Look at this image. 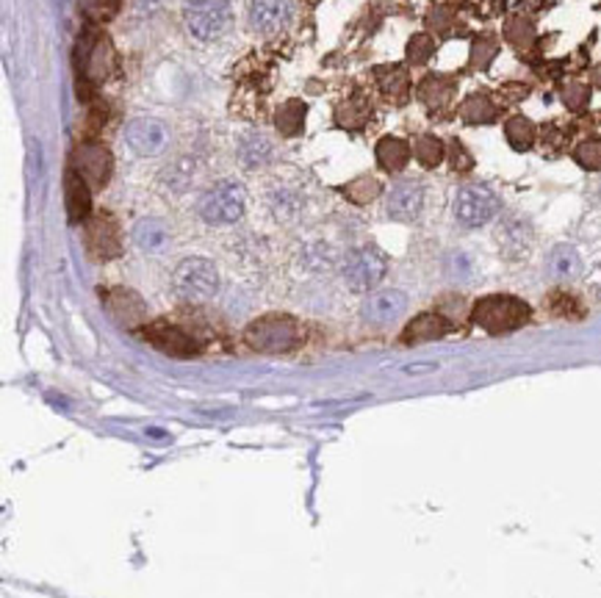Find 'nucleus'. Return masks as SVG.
<instances>
[{
    "mask_svg": "<svg viewBox=\"0 0 601 598\" xmlns=\"http://www.w3.org/2000/svg\"><path fill=\"white\" fill-rule=\"evenodd\" d=\"M172 289L186 302H206L219 291V272L209 258H186L172 275Z\"/></svg>",
    "mask_w": 601,
    "mask_h": 598,
    "instance_id": "nucleus-1",
    "label": "nucleus"
},
{
    "mask_svg": "<svg viewBox=\"0 0 601 598\" xmlns=\"http://www.w3.org/2000/svg\"><path fill=\"white\" fill-rule=\"evenodd\" d=\"M244 208H247V194L244 186L236 180L214 183L197 203L199 217L209 225H236L244 217Z\"/></svg>",
    "mask_w": 601,
    "mask_h": 598,
    "instance_id": "nucleus-2",
    "label": "nucleus"
},
{
    "mask_svg": "<svg viewBox=\"0 0 601 598\" xmlns=\"http://www.w3.org/2000/svg\"><path fill=\"white\" fill-rule=\"evenodd\" d=\"M228 0H183V23L191 36L211 42L219 39L230 25Z\"/></svg>",
    "mask_w": 601,
    "mask_h": 598,
    "instance_id": "nucleus-3",
    "label": "nucleus"
},
{
    "mask_svg": "<svg viewBox=\"0 0 601 598\" xmlns=\"http://www.w3.org/2000/svg\"><path fill=\"white\" fill-rule=\"evenodd\" d=\"M300 341V327L294 319L272 313L247 327V344L258 352H289Z\"/></svg>",
    "mask_w": 601,
    "mask_h": 598,
    "instance_id": "nucleus-4",
    "label": "nucleus"
},
{
    "mask_svg": "<svg viewBox=\"0 0 601 598\" xmlns=\"http://www.w3.org/2000/svg\"><path fill=\"white\" fill-rule=\"evenodd\" d=\"M474 321L499 336V332H510L518 329L529 321V305L515 299V297H485L474 305Z\"/></svg>",
    "mask_w": 601,
    "mask_h": 598,
    "instance_id": "nucleus-5",
    "label": "nucleus"
},
{
    "mask_svg": "<svg viewBox=\"0 0 601 598\" xmlns=\"http://www.w3.org/2000/svg\"><path fill=\"white\" fill-rule=\"evenodd\" d=\"M499 208H502L499 197L488 186H480V183L463 186L454 194V206H452L454 219L463 228H483V225H488L499 214Z\"/></svg>",
    "mask_w": 601,
    "mask_h": 598,
    "instance_id": "nucleus-6",
    "label": "nucleus"
},
{
    "mask_svg": "<svg viewBox=\"0 0 601 598\" xmlns=\"http://www.w3.org/2000/svg\"><path fill=\"white\" fill-rule=\"evenodd\" d=\"M388 272V258L377 247H358L344 260V280L355 294L372 291Z\"/></svg>",
    "mask_w": 601,
    "mask_h": 598,
    "instance_id": "nucleus-7",
    "label": "nucleus"
},
{
    "mask_svg": "<svg viewBox=\"0 0 601 598\" xmlns=\"http://www.w3.org/2000/svg\"><path fill=\"white\" fill-rule=\"evenodd\" d=\"M125 142L137 156H158L169 142V127L153 117L130 119L125 125Z\"/></svg>",
    "mask_w": 601,
    "mask_h": 598,
    "instance_id": "nucleus-8",
    "label": "nucleus"
},
{
    "mask_svg": "<svg viewBox=\"0 0 601 598\" xmlns=\"http://www.w3.org/2000/svg\"><path fill=\"white\" fill-rule=\"evenodd\" d=\"M424 208V186L416 180H399L385 197V214L393 222H413Z\"/></svg>",
    "mask_w": 601,
    "mask_h": 598,
    "instance_id": "nucleus-9",
    "label": "nucleus"
},
{
    "mask_svg": "<svg viewBox=\"0 0 601 598\" xmlns=\"http://www.w3.org/2000/svg\"><path fill=\"white\" fill-rule=\"evenodd\" d=\"M291 17H294L291 0H252L250 4V25L263 36H275L286 31Z\"/></svg>",
    "mask_w": 601,
    "mask_h": 598,
    "instance_id": "nucleus-10",
    "label": "nucleus"
},
{
    "mask_svg": "<svg viewBox=\"0 0 601 598\" xmlns=\"http://www.w3.org/2000/svg\"><path fill=\"white\" fill-rule=\"evenodd\" d=\"M408 310V297L399 289H380L366 297L361 313L369 324H391Z\"/></svg>",
    "mask_w": 601,
    "mask_h": 598,
    "instance_id": "nucleus-11",
    "label": "nucleus"
},
{
    "mask_svg": "<svg viewBox=\"0 0 601 598\" xmlns=\"http://www.w3.org/2000/svg\"><path fill=\"white\" fill-rule=\"evenodd\" d=\"M76 164H78V175H81L89 186H95V188H100V186L108 183L111 167H114L111 153H108L106 147H100V145L81 147L78 156H76Z\"/></svg>",
    "mask_w": 601,
    "mask_h": 598,
    "instance_id": "nucleus-12",
    "label": "nucleus"
},
{
    "mask_svg": "<svg viewBox=\"0 0 601 598\" xmlns=\"http://www.w3.org/2000/svg\"><path fill=\"white\" fill-rule=\"evenodd\" d=\"M145 336H148V341H150L153 347H158L161 352L175 355V358H188V355L197 352V344L186 336L183 329H178V327H172V324H164V321L153 324V327L145 332Z\"/></svg>",
    "mask_w": 601,
    "mask_h": 598,
    "instance_id": "nucleus-13",
    "label": "nucleus"
},
{
    "mask_svg": "<svg viewBox=\"0 0 601 598\" xmlns=\"http://www.w3.org/2000/svg\"><path fill=\"white\" fill-rule=\"evenodd\" d=\"M449 332V321L441 313H422L416 316L408 327H405V341L416 344V341H435L443 339Z\"/></svg>",
    "mask_w": 601,
    "mask_h": 598,
    "instance_id": "nucleus-14",
    "label": "nucleus"
},
{
    "mask_svg": "<svg viewBox=\"0 0 601 598\" xmlns=\"http://www.w3.org/2000/svg\"><path fill=\"white\" fill-rule=\"evenodd\" d=\"M89 247L100 258H114L119 252V238H117V225L111 217H97L89 225Z\"/></svg>",
    "mask_w": 601,
    "mask_h": 598,
    "instance_id": "nucleus-15",
    "label": "nucleus"
},
{
    "mask_svg": "<svg viewBox=\"0 0 601 598\" xmlns=\"http://www.w3.org/2000/svg\"><path fill=\"white\" fill-rule=\"evenodd\" d=\"M133 241L142 252H161L169 244V228L161 219H142L133 228Z\"/></svg>",
    "mask_w": 601,
    "mask_h": 598,
    "instance_id": "nucleus-16",
    "label": "nucleus"
},
{
    "mask_svg": "<svg viewBox=\"0 0 601 598\" xmlns=\"http://www.w3.org/2000/svg\"><path fill=\"white\" fill-rule=\"evenodd\" d=\"M546 269L555 280H571L582 272V260H579V252L568 244H560L549 252L546 258Z\"/></svg>",
    "mask_w": 601,
    "mask_h": 598,
    "instance_id": "nucleus-17",
    "label": "nucleus"
},
{
    "mask_svg": "<svg viewBox=\"0 0 601 598\" xmlns=\"http://www.w3.org/2000/svg\"><path fill=\"white\" fill-rule=\"evenodd\" d=\"M275 158V147L272 142L260 137V133H252V137H247L241 145H239V161L247 167V169H258V167H266Z\"/></svg>",
    "mask_w": 601,
    "mask_h": 598,
    "instance_id": "nucleus-18",
    "label": "nucleus"
},
{
    "mask_svg": "<svg viewBox=\"0 0 601 598\" xmlns=\"http://www.w3.org/2000/svg\"><path fill=\"white\" fill-rule=\"evenodd\" d=\"M377 161L385 172H399L405 169V164L411 161V145L396 139V137H385L377 145Z\"/></svg>",
    "mask_w": 601,
    "mask_h": 598,
    "instance_id": "nucleus-19",
    "label": "nucleus"
},
{
    "mask_svg": "<svg viewBox=\"0 0 601 598\" xmlns=\"http://www.w3.org/2000/svg\"><path fill=\"white\" fill-rule=\"evenodd\" d=\"M66 211L73 222H81L89 214V188L78 172L66 175Z\"/></svg>",
    "mask_w": 601,
    "mask_h": 598,
    "instance_id": "nucleus-20",
    "label": "nucleus"
},
{
    "mask_svg": "<svg viewBox=\"0 0 601 598\" xmlns=\"http://www.w3.org/2000/svg\"><path fill=\"white\" fill-rule=\"evenodd\" d=\"M452 95H454V84H452L449 78H441V76H430V78H424L422 86H419V97H422L427 106H433V108L446 106V103L452 100Z\"/></svg>",
    "mask_w": 601,
    "mask_h": 598,
    "instance_id": "nucleus-21",
    "label": "nucleus"
},
{
    "mask_svg": "<svg viewBox=\"0 0 601 598\" xmlns=\"http://www.w3.org/2000/svg\"><path fill=\"white\" fill-rule=\"evenodd\" d=\"M504 137H507V142H510V147L513 150H529L532 147V142H535V125H532L526 117H513V119H507V125H504Z\"/></svg>",
    "mask_w": 601,
    "mask_h": 598,
    "instance_id": "nucleus-22",
    "label": "nucleus"
},
{
    "mask_svg": "<svg viewBox=\"0 0 601 598\" xmlns=\"http://www.w3.org/2000/svg\"><path fill=\"white\" fill-rule=\"evenodd\" d=\"M305 114H308V108H305V103H300V100H291V103H286V106L278 108L275 122H278V127H280L283 137H297V133L302 130Z\"/></svg>",
    "mask_w": 601,
    "mask_h": 598,
    "instance_id": "nucleus-23",
    "label": "nucleus"
},
{
    "mask_svg": "<svg viewBox=\"0 0 601 598\" xmlns=\"http://www.w3.org/2000/svg\"><path fill=\"white\" fill-rule=\"evenodd\" d=\"M380 191H382L380 180H374V177H369V175L355 177L352 183H347V186H344V197H347V199H352L355 206H366V203H372V199H374Z\"/></svg>",
    "mask_w": 601,
    "mask_h": 598,
    "instance_id": "nucleus-24",
    "label": "nucleus"
},
{
    "mask_svg": "<svg viewBox=\"0 0 601 598\" xmlns=\"http://www.w3.org/2000/svg\"><path fill=\"white\" fill-rule=\"evenodd\" d=\"M460 117L465 122H491V119H496V106L485 95H472L463 103Z\"/></svg>",
    "mask_w": 601,
    "mask_h": 598,
    "instance_id": "nucleus-25",
    "label": "nucleus"
},
{
    "mask_svg": "<svg viewBox=\"0 0 601 598\" xmlns=\"http://www.w3.org/2000/svg\"><path fill=\"white\" fill-rule=\"evenodd\" d=\"M270 206L275 211L278 219H291L294 214H300L302 208V197L297 191H289V188H278L270 194Z\"/></svg>",
    "mask_w": 601,
    "mask_h": 598,
    "instance_id": "nucleus-26",
    "label": "nucleus"
},
{
    "mask_svg": "<svg viewBox=\"0 0 601 598\" xmlns=\"http://www.w3.org/2000/svg\"><path fill=\"white\" fill-rule=\"evenodd\" d=\"M413 156L424 167H438L446 156V145L438 137H419L416 145H413Z\"/></svg>",
    "mask_w": 601,
    "mask_h": 598,
    "instance_id": "nucleus-27",
    "label": "nucleus"
},
{
    "mask_svg": "<svg viewBox=\"0 0 601 598\" xmlns=\"http://www.w3.org/2000/svg\"><path fill=\"white\" fill-rule=\"evenodd\" d=\"M574 158L582 169H590V172H598L601 169V139H585L576 150H574Z\"/></svg>",
    "mask_w": 601,
    "mask_h": 598,
    "instance_id": "nucleus-28",
    "label": "nucleus"
},
{
    "mask_svg": "<svg viewBox=\"0 0 601 598\" xmlns=\"http://www.w3.org/2000/svg\"><path fill=\"white\" fill-rule=\"evenodd\" d=\"M499 238H502V244L504 247H513V249H526V244H529V228H526V222H507L502 230H499Z\"/></svg>",
    "mask_w": 601,
    "mask_h": 598,
    "instance_id": "nucleus-29",
    "label": "nucleus"
},
{
    "mask_svg": "<svg viewBox=\"0 0 601 598\" xmlns=\"http://www.w3.org/2000/svg\"><path fill=\"white\" fill-rule=\"evenodd\" d=\"M435 53V42L430 36H413L408 45V58L411 64H427L430 56Z\"/></svg>",
    "mask_w": 601,
    "mask_h": 598,
    "instance_id": "nucleus-30",
    "label": "nucleus"
},
{
    "mask_svg": "<svg viewBox=\"0 0 601 598\" xmlns=\"http://www.w3.org/2000/svg\"><path fill=\"white\" fill-rule=\"evenodd\" d=\"M587 100H590V86H585V84H565V89H563V103L568 106V108H585L587 106Z\"/></svg>",
    "mask_w": 601,
    "mask_h": 598,
    "instance_id": "nucleus-31",
    "label": "nucleus"
},
{
    "mask_svg": "<svg viewBox=\"0 0 601 598\" xmlns=\"http://www.w3.org/2000/svg\"><path fill=\"white\" fill-rule=\"evenodd\" d=\"M446 269H449V275H452V278H457V280H465V278L472 275V269H474V266H472V258H469V255H463V252H454V255H452V258L446 260Z\"/></svg>",
    "mask_w": 601,
    "mask_h": 598,
    "instance_id": "nucleus-32",
    "label": "nucleus"
},
{
    "mask_svg": "<svg viewBox=\"0 0 601 598\" xmlns=\"http://www.w3.org/2000/svg\"><path fill=\"white\" fill-rule=\"evenodd\" d=\"M380 86H382V92H388V95H405V89H408V76H405V70L393 66L391 78H380Z\"/></svg>",
    "mask_w": 601,
    "mask_h": 598,
    "instance_id": "nucleus-33",
    "label": "nucleus"
},
{
    "mask_svg": "<svg viewBox=\"0 0 601 598\" xmlns=\"http://www.w3.org/2000/svg\"><path fill=\"white\" fill-rule=\"evenodd\" d=\"M496 56V45L494 42H477L474 45V64L477 66H488V61Z\"/></svg>",
    "mask_w": 601,
    "mask_h": 598,
    "instance_id": "nucleus-34",
    "label": "nucleus"
},
{
    "mask_svg": "<svg viewBox=\"0 0 601 598\" xmlns=\"http://www.w3.org/2000/svg\"><path fill=\"white\" fill-rule=\"evenodd\" d=\"M452 164H454L457 172H460V169H472V156L465 153L463 145H454V158H452Z\"/></svg>",
    "mask_w": 601,
    "mask_h": 598,
    "instance_id": "nucleus-35",
    "label": "nucleus"
},
{
    "mask_svg": "<svg viewBox=\"0 0 601 598\" xmlns=\"http://www.w3.org/2000/svg\"><path fill=\"white\" fill-rule=\"evenodd\" d=\"M593 84H596V86L601 89V64H598L596 70H593Z\"/></svg>",
    "mask_w": 601,
    "mask_h": 598,
    "instance_id": "nucleus-36",
    "label": "nucleus"
},
{
    "mask_svg": "<svg viewBox=\"0 0 601 598\" xmlns=\"http://www.w3.org/2000/svg\"><path fill=\"white\" fill-rule=\"evenodd\" d=\"M598 197H601V186H598Z\"/></svg>",
    "mask_w": 601,
    "mask_h": 598,
    "instance_id": "nucleus-37",
    "label": "nucleus"
}]
</instances>
